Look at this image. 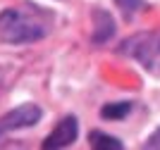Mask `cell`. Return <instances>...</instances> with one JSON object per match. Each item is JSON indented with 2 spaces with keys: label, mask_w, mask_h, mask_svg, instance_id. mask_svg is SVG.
Returning a JSON list of instances; mask_svg holds the SVG:
<instances>
[{
  "label": "cell",
  "mask_w": 160,
  "mask_h": 150,
  "mask_svg": "<svg viewBox=\"0 0 160 150\" xmlns=\"http://www.w3.org/2000/svg\"><path fill=\"white\" fill-rule=\"evenodd\" d=\"M46 36V26L36 17L19 10H2L0 12V38L7 43H31Z\"/></svg>",
  "instance_id": "1"
},
{
  "label": "cell",
  "mask_w": 160,
  "mask_h": 150,
  "mask_svg": "<svg viewBox=\"0 0 160 150\" xmlns=\"http://www.w3.org/2000/svg\"><path fill=\"white\" fill-rule=\"evenodd\" d=\"M127 46H132L134 55L151 69V67H160V33H143L139 38L129 41Z\"/></svg>",
  "instance_id": "2"
},
{
  "label": "cell",
  "mask_w": 160,
  "mask_h": 150,
  "mask_svg": "<svg viewBox=\"0 0 160 150\" xmlns=\"http://www.w3.org/2000/svg\"><path fill=\"white\" fill-rule=\"evenodd\" d=\"M41 119V110L36 105H22V107H14L0 119V136H5L7 131L22 129V126H31Z\"/></svg>",
  "instance_id": "3"
},
{
  "label": "cell",
  "mask_w": 160,
  "mask_h": 150,
  "mask_svg": "<svg viewBox=\"0 0 160 150\" xmlns=\"http://www.w3.org/2000/svg\"><path fill=\"white\" fill-rule=\"evenodd\" d=\"M77 138V119L74 117H65L60 124L55 126V131L43 141V150H58V148H65V145L74 143Z\"/></svg>",
  "instance_id": "4"
},
{
  "label": "cell",
  "mask_w": 160,
  "mask_h": 150,
  "mask_svg": "<svg viewBox=\"0 0 160 150\" xmlns=\"http://www.w3.org/2000/svg\"><path fill=\"white\" fill-rule=\"evenodd\" d=\"M115 33V22L108 12H96V29H93V41L103 43Z\"/></svg>",
  "instance_id": "5"
},
{
  "label": "cell",
  "mask_w": 160,
  "mask_h": 150,
  "mask_svg": "<svg viewBox=\"0 0 160 150\" xmlns=\"http://www.w3.org/2000/svg\"><path fill=\"white\" fill-rule=\"evenodd\" d=\"M88 143H91V148H93V150H124L117 138L108 136V133H103V131H91Z\"/></svg>",
  "instance_id": "6"
},
{
  "label": "cell",
  "mask_w": 160,
  "mask_h": 150,
  "mask_svg": "<svg viewBox=\"0 0 160 150\" xmlns=\"http://www.w3.org/2000/svg\"><path fill=\"white\" fill-rule=\"evenodd\" d=\"M129 110H132L129 103H112V105H105V107H103V117L105 119H122V117L129 114Z\"/></svg>",
  "instance_id": "7"
},
{
  "label": "cell",
  "mask_w": 160,
  "mask_h": 150,
  "mask_svg": "<svg viewBox=\"0 0 160 150\" xmlns=\"http://www.w3.org/2000/svg\"><path fill=\"white\" fill-rule=\"evenodd\" d=\"M117 5H120L124 12H134V10H139L143 2H141V0H117Z\"/></svg>",
  "instance_id": "8"
},
{
  "label": "cell",
  "mask_w": 160,
  "mask_h": 150,
  "mask_svg": "<svg viewBox=\"0 0 160 150\" xmlns=\"http://www.w3.org/2000/svg\"><path fill=\"white\" fill-rule=\"evenodd\" d=\"M146 150H160V129L146 141Z\"/></svg>",
  "instance_id": "9"
}]
</instances>
